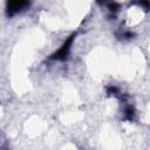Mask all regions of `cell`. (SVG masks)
Here are the masks:
<instances>
[{"mask_svg": "<svg viewBox=\"0 0 150 150\" xmlns=\"http://www.w3.org/2000/svg\"><path fill=\"white\" fill-rule=\"evenodd\" d=\"M26 4H27V0H9L8 8L11 12H18L23 6H26Z\"/></svg>", "mask_w": 150, "mask_h": 150, "instance_id": "cell-1", "label": "cell"}]
</instances>
